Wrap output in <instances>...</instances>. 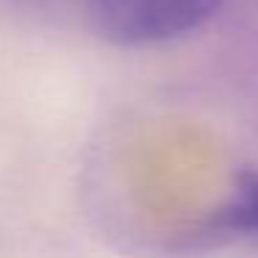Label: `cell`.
Segmentation results:
<instances>
[{"label":"cell","mask_w":258,"mask_h":258,"mask_svg":"<svg viewBox=\"0 0 258 258\" xmlns=\"http://www.w3.org/2000/svg\"><path fill=\"white\" fill-rule=\"evenodd\" d=\"M228 0H86V12L103 39L122 47H147L197 31Z\"/></svg>","instance_id":"obj_1"},{"label":"cell","mask_w":258,"mask_h":258,"mask_svg":"<svg viewBox=\"0 0 258 258\" xmlns=\"http://www.w3.org/2000/svg\"><path fill=\"white\" fill-rule=\"evenodd\" d=\"M203 236H255L258 239V169L236 178L230 195L200 225Z\"/></svg>","instance_id":"obj_2"}]
</instances>
